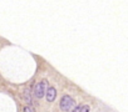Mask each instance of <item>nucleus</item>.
<instances>
[{
    "label": "nucleus",
    "instance_id": "1",
    "mask_svg": "<svg viewBox=\"0 0 128 112\" xmlns=\"http://www.w3.org/2000/svg\"><path fill=\"white\" fill-rule=\"evenodd\" d=\"M60 110L64 111V112H69V111H73V108L76 107V101H74V98L69 95H65L63 96L62 100H60Z\"/></svg>",
    "mask_w": 128,
    "mask_h": 112
},
{
    "label": "nucleus",
    "instance_id": "2",
    "mask_svg": "<svg viewBox=\"0 0 128 112\" xmlns=\"http://www.w3.org/2000/svg\"><path fill=\"white\" fill-rule=\"evenodd\" d=\"M47 88H48V82L47 80H43L40 82H38L34 87V97L37 98H43L45 96V91H47Z\"/></svg>",
    "mask_w": 128,
    "mask_h": 112
},
{
    "label": "nucleus",
    "instance_id": "3",
    "mask_svg": "<svg viewBox=\"0 0 128 112\" xmlns=\"http://www.w3.org/2000/svg\"><path fill=\"white\" fill-rule=\"evenodd\" d=\"M55 97H57V90L54 88V87H48L47 88V91H45V98H47V101L48 102H53V101L55 100Z\"/></svg>",
    "mask_w": 128,
    "mask_h": 112
},
{
    "label": "nucleus",
    "instance_id": "4",
    "mask_svg": "<svg viewBox=\"0 0 128 112\" xmlns=\"http://www.w3.org/2000/svg\"><path fill=\"white\" fill-rule=\"evenodd\" d=\"M24 100H25V102L28 105H31V102H33V96H31V88L30 87H25L24 88Z\"/></svg>",
    "mask_w": 128,
    "mask_h": 112
},
{
    "label": "nucleus",
    "instance_id": "5",
    "mask_svg": "<svg viewBox=\"0 0 128 112\" xmlns=\"http://www.w3.org/2000/svg\"><path fill=\"white\" fill-rule=\"evenodd\" d=\"M79 112H89V106L88 105H83L80 107V111Z\"/></svg>",
    "mask_w": 128,
    "mask_h": 112
},
{
    "label": "nucleus",
    "instance_id": "6",
    "mask_svg": "<svg viewBox=\"0 0 128 112\" xmlns=\"http://www.w3.org/2000/svg\"><path fill=\"white\" fill-rule=\"evenodd\" d=\"M23 112H34V110H33V107H31V106H25L24 110H23Z\"/></svg>",
    "mask_w": 128,
    "mask_h": 112
},
{
    "label": "nucleus",
    "instance_id": "7",
    "mask_svg": "<svg viewBox=\"0 0 128 112\" xmlns=\"http://www.w3.org/2000/svg\"><path fill=\"white\" fill-rule=\"evenodd\" d=\"M80 107H82V106H76V107L73 108L72 112H79V111H80Z\"/></svg>",
    "mask_w": 128,
    "mask_h": 112
}]
</instances>
